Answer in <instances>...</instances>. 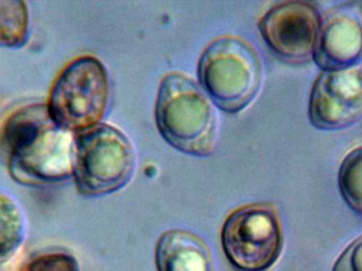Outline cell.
I'll use <instances>...</instances> for the list:
<instances>
[{
    "instance_id": "2e32d148",
    "label": "cell",
    "mask_w": 362,
    "mask_h": 271,
    "mask_svg": "<svg viewBox=\"0 0 362 271\" xmlns=\"http://www.w3.org/2000/svg\"><path fill=\"white\" fill-rule=\"evenodd\" d=\"M2 267H4V266H0V271H4V270H2Z\"/></svg>"
},
{
    "instance_id": "277c9868",
    "label": "cell",
    "mask_w": 362,
    "mask_h": 271,
    "mask_svg": "<svg viewBox=\"0 0 362 271\" xmlns=\"http://www.w3.org/2000/svg\"><path fill=\"white\" fill-rule=\"evenodd\" d=\"M110 102V80L97 57L84 55L70 62L55 79L47 110L55 125L74 134L101 123Z\"/></svg>"
},
{
    "instance_id": "9a60e30c",
    "label": "cell",
    "mask_w": 362,
    "mask_h": 271,
    "mask_svg": "<svg viewBox=\"0 0 362 271\" xmlns=\"http://www.w3.org/2000/svg\"><path fill=\"white\" fill-rule=\"evenodd\" d=\"M333 271H362V236L342 253Z\"/></svg>"
},
{
    "instance_id": "3957f363",
    "label": "cell",
    "mask_w": 362,
    "mask_h": 271,
    "mask_svg": "<svg viewBox=\"0 0 362 271\" xmlns=\"http://www.w3.org/2000/svg\"><path fill=\"white\" fill-rule=\"evenodd\" d=\"M198 79L217 108L242 112L255 99L262 83V64L255 49L235 36L211 42L200 57Z\"/></svg>"
},
{
    "instance_id": "ba28073f",
    "label": "cell",
    "mask_w": 362,
    "mask_h": 271,
    "mask_svg": "<svg viewBox=\"0 0 362 271\" xmlns=\"http://www.w3.org/2000/svg\"><path fill=\"white\" fill-rule=\"evenodd\" d=\"M362 117V65L325 71L313 87L310 100L312 125L337 131L354 125Z\"/></svg>"
},
{
    "instance_id": "8fae6325",
    "label": "cell",
    "mask_w": 362,
    "mask_h": 271,
    "mask_svg": "<svg viewBox=\"0 0 362 271\" xmlns=\"http://www.w3.org/2000/svg\"><path fill=\"white\" fill-rule=\"evenodd\" d=\"M27 238V219L23 207L0 190V266L10 263Z\"/></svg>"
},
{
    "instance_id": "7c38bea8",
    "label": "cell",
    "mask_w": 362,
    "mask_h": 271,
    "mask_svg": "<svg viewBox=\"0 0 362 271\" xmlns=\"http://www.w3.org/2000/svg\"><path fill=\"white\" fill-rule=\"evenodd\" d=\"M31 36L27 2L0 0V48L21 49Z\"/></svg>"
},
{
    "instance_id": "6da1fadb",
    "label": "cell",
    "mask_w": 362,
    "mask_h": 271,
    "mask_svg": "<svg viewBox=\"0 0 362 271\" xmlns=\"http://www.w3.org/2000/svg\"><path fill=\"white\" fill-rule=\"evenodd\" d=\"M0 144L11 177L21 185L42 187L74 176L76 134L55 125L46 104L12 113L0 129Z\"/></svg>"
},
{
    "instance_id": "7a4b0ae2",
    "label": "cell",
    "mask_w": 362,
    "mask_h": 271,
    "mask_svg": "<svg viewBox=\"0 0 362 271\" xmlns=\"http://www.w3.org/2000/svg\"><path fill=\"white\" fill-rule=\"evenodd\" d=\"M155 117L160 135L181 153L208 157L214 151V110L197 84L185 74L173 72L163 79Z\"/></svg>"
},
{
    "instance_id": "4fadbf2b",
    "label": "cell",
    "mask_w": 362,
    "mask_h": 271,
    "mask_svg": "<svg viewBox=\"0 0 362 271\" xmlns=\"http://www.w3.org/2000/svg\"><path fill=\"white\" fill-rule=\"evenodd\" d=\"M339 189L346 204L362 214V146L353 149L342 162Z\"/></svg>"
},
{
    "instance_id": "9c48e42d",
    "label": "cell",
    "mask_w": 362,
    "mask_h": 271,
    "mask_svg": "<svg viewBox=\"0 0 362 271\" xmlns=\"http://www.w3.org/2000/svg\"><path fill=\"white\" fill-rule=\"evenodd\" d=\"M362 57V8L348 2L321 23L314 59L325 71L354 67Z\"/></svg>"
},
{
    "instance_id": "30bf717a",
    "label": "cell",
    "mask_w": 362,
    "mask_h": 271,
    "mask_svg": "<svg viewBox=\"0 0 362 271\" xmlns=\"http://www.w3.org/2000/svg\"><path fill=\"white\" fill-rule=\"evenodd\" d=\"M155 262L157 271H215L206 243L183 229L168 230L159 238Z\"/></svg>"
},
{
    "instance_id": "8992f818",
    "label": "cell",
    "mask_w": 362,
    "mask_h": 271,
    "mask_svg": "<svg viewBox=\"0 0 362 271\" xmlns=\"http://www.w3.org/2000/svg\"><path fill=\"white\" fill-rule=\"evenodd\" d=\"M221 246L236 271H267L283 249L280 217L274 207L249 204L233 211L221 230Z\"/></svg>"
},
{
    "instance_id": "5bb4252c",
    "label": "cell",
    "mask_w": 362,
    "mask_h": 271,
    "mask_svg": "<svg viewBox=\"0 0 362 271\" xmlns=\"http://www.w3.org/2000/svg\"><path fill=\"white\" fill-rule=\"evenodd\" d=\"M17 271H81V268L72 253L51 249L34 253Z\"/></svg>"
},
{
    "instance_id": "5b68a950",
    "label": "cell",
    "mask_w": 362,
    "mask_h": 271,
    "mask_svg": "<svg viewBox=\"0 0 362 271\" xmlns=\"http://www.w3.org/2000/svg\"><path fill=\"white\" fill-rule=\"evenodd\" d=\"M133 145L127 136L105 123L76 134L74 179L81 195L115 193L131 180L135 170Z\"/></svg>"
},
{
    "instance_id": "52a82bcc",
    "label": "cell",
    "mask_w": 362,
    "mask_h": 271,
    "mask_svg": "<svg viewBox=\"0 0 362 271\" xmlns=\"http://www.w3.org/2000/svg\"><path fill=\"white\" fill-rule=\"evenodd\" d=\"M321 18L313 4L285 1L272 6L259 23L267 46L283 61L303 64L314 59Z\"/></svg>"
}]
</instances>
